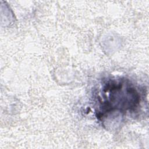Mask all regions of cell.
I'll list each match as a JSON object with an SVG mask.
<instances>
[{"label": "cell", "instance_id": "6da1fadb", "mask_svg": "<svg viewBox=\"0 0 149 149\" xmlns=\"http://www.w3.org/2000/svg\"><path fill=\"white\" fill-rule=\"evenodd\" d=\"M108 95L104 105L107 111L116 109H129L134 108L139 101V96L134 87L125 81H113L104 88Z\"/></svg>", "mask_w": 149, "mask_h": 149}]
</instances>
